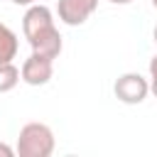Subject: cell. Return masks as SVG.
Here are the masks:
<instances>
[{
  "mask_svg": "<svg viewBox=\"0 0 157 157\" xmlns=\"http://www.w3.org/2000/svg\"><path fill=\"white\" fill-rule=\"evenodd\" d=\"M110 2H115V5H128V2H132V0H110Z\"/></svg>",
  "mask_w": 157,
  "mask_h": 157,
  "instance_id": "cell-12",
  "label": "cell"
},
{
  "mask_svg": "<svg viewBox=\"0 0 157 157\" xmlns=\"http://www.w3.org/2000/svg\"><path fill=\"white\" fill-rule=\"evenodd\" d=\"M17 81H20V69H17L12 61L0 64V93L12 91V88L17 86Z\"/></svg>",
  "mask_w": 157,
  "mask_h": 157,
  "instance_id": "cell-8",
  "label": "cell"
},
{
  "mask_svg": "<svg viewBox=\"0 0 157 157\" xmlns=\"http://www.w3.org/2000/svg\"><path fill=\"white\" fill-rule=\"evenodd\" d=\"M12 2H15V5H34L37 0H12Z\"/></svg>",
  "mask_w": 157,
  "mask_h": 157,
  "instance_id": "cell-11",
  "label": "cell"
},
{
  "mask_svg": "<svg viewBox=\"0 0 157 157\" xmlns=\"http://www.w3.org/2000/svg\"><path fill=\"white\" fill-rule=\"evenodd\" d=\"M15 155V150L10 147V145H5V142H0V157H12Z\"/></svg>",
  "mask_w": 157,
  "mask_h": 157,
  "instance_id": "cell-10",
  "label": "cell"
},
{
  "mask_svg": "<svg viewBox=\"0 0 157 157\" xmlns=\"http://www.w3.org/2000/svg\"><path fill=\"white\" fill-rule=\"evenodd\" d=\"M29 47L34 54H42L47 59H56L61 54V34L56 27H49L42 34H37L34 39H29Z\"/></svg>",
  "mask_w": 157,
  "mask_h": 157,
  "instance_id": "cell-6",
  "label": "cell"
},
{
  "mask_svg": "<svg viewBox=\"0 0 157 157\" xmlns=\"http://www.w3.org/2000/svg\"><path fill=\"white\" fill-rule=\"evenodd\" d=\"M54 152V132L44 123H27L17 137L20 157H49Z\"/></svg>",
  "mask_w": 157,
  "mask_h": 157,
  "instance_id": "cell-1",
  "label": "cell"
},
{
  "mask_svg": "<svg viewBox=\"0 0 157 157\" xmlns=\"http://www.w3.org/2000/svg\"><path fill=\"white\" fill-rule=\"evenodd\" d=\"M113 91H115L118 101H123V103H128V105H137V103H142V101L147 98V93H150V81H147L145 76L130 71V74L118 76Z\"/></svg>",
  "mask_w": 157,
  "mask_h": 157,
  "instance_id": "cell-2",
  "label": "cell"
},
{
  "mask_svg": "<svg viewBox=\"0 0 157 157\" xmlns=\"http://www.w3.org/2000/svg\"><path fill=\"white\" fill-rule=\"evenodd\" d=\"M152 34H155V42H157V25H155V32H152Z\"/></svg>",
  "mask_w": 157,
  "mask_h": 157,
  "instance_id": "cell-13",
  "label": "cell"
},
{
  "mask_svg": "<svg viewBox=\"0 0 157 157\" xmlns=\"http://www.w3.org/2000/svg\"><path fill=\"white\" fill-rule=\"evenodd\" d=\"M54 76V59H47L42 54H29L20 69V78L29 86H44Z\"/></svg>",
  "mask_w": 157,
  "mask_h": 157,
  "instance_id": "cell-3",
  "label": "cell"
},
{
  "mask_svg": "<svg viewBox=\"0 0 157 157\" xmlns=\"http://www.w3.org/2000/svg\"><path fill=\"white\" fill-rule=\"evenodd\" d=\"M98 7V0H59L56 2V12L59 20L69 27H78L83 25Z\"/></svg>",
  "mask_w": 157,
  "mask_h": 157,
  "instance_id": "cell-4",
  "label": "cell"
},
{
  "mask_svg": "<svg viewBox=\"0 0 157 157\" xmlns=\"http://www.w3.org/2000/svg\"><path fill=\"white\" fill-rule=\"evenodd\" d=\"M17 34L7 27V25H2L0 22V64H7V61H12L15 56H17Z\"/></svg>",
  "mask_w": 157,
  "mask_h": 157,
  "instance_id": "cell-7",
  "label": "cell"
},
{
  "mask_svg": "<svg viewBox=\"0 0 157 157\" xmlns=\"http://www.w3.org/2000/svg\"><path fill=\"white\" fill-rule=\"evenodd\" d=\"M152 5H155V10H157V0H152Z\"/></svg>",
  "mask_w": 157,
  "mask_h": 157,
  "instance_id": "cell-14",
  "label": "cell"
},
{
  "mask_svg": "<svg viewBox=\"0 0 157 157\" xmlns=\"http://www.w3.org/2000/svg\"><path fill=\"white\" fill-rule=\"evenodd\" d=\"M150 91L157 98V54L150 59Z\"/></svg>",
  "mask_w": 157,
  "mask_h": 157,
  "instance_id": "cell-9",
  "label": "cell"
},
{
  "mask_svg": "<svg viewBox=\"0 0 157 157\" xmlns=\"http://www.w3.org/2000/svg\"><path fill=\"white\" fill-rule=\"evenodd\" d=\"M49 27H54V15H52V10H49L47 5H37V2L29 5L27 12H25V17H22V32H25L27 42L34 39L37 34H42V32L49 29Z\"/></svg>",
  "mask_w": 157,
  "mask_h": 157,
  "instance_id": "cell-5",
  "label": "cell"
}]
</instances>
